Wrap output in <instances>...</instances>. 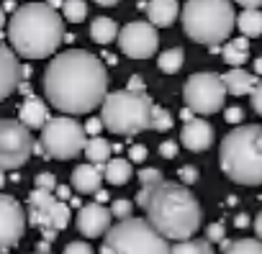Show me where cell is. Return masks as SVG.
<instances>
[{
    "label": "cell",
    "instance_id": "cell-1",
    "mask_svg": "<svg viewBox=\"0 0 262 254\" xmlns=\"http://www.w3.org/2000/svg\"><path fill=\"white\" fill-rule=\"evenodd\" d=\"M44 95L64 116L90 113L108 98V72L95 54L67 49L47 64Z\"/></svg>",
    "mask_w": 262,
    "mask_h": 254
},
{
    "label": "cell",
    "instance_id": "cell-2",
    "mask_svg": "<svg viewBox=\"0 0 262 254\" xmlns=\"http://www.w3.org/2000/svg\"><path fill=\"white\" fill-rule=\"evenodd\" d=\"M64 39V24L49 3H26L8 21V44L18 57H52Z\"/></svg>",
    "mask_w": 262,
    "mask_h": 254
},
{
    "label": "cell",
    "instance_id": "cell-3",
    "mask_svg": "<svg viewBox=\"0 0 262 254\" xmlns=\"http://www.w3.org/2000/svg\"><path fill=\"white\" fill-rule=\"evenodd\" d=\"M147 218L167 239L185 241L201 228V205L188 185L165 180L147 205Z\"/></svg>",
    "mask_w": 262,
    "mask_h": 254
},
{
    "label": "cell",
    "instance_id": "cell-4",
    "mask_svg": "<svg viewBox=\"0 0 262 254\" xmlns=\"http://www.w3.org/2000/svg\"><path fill=\"white\" fill-rule=\"evenodd\" d=\"M224 175L236 185H262V126H236L219 149Z\"/></svg>",
    "mask_w": 262,
    "mask_h": 254
},
{
    "label": "cell",
    "instance_id": "cell-5",
    "mask_svg": "<svg viewBox=\"0 0 262 254\" xmlns=\"http://www.w3.org/2000/svg\"><path fill=\"white\" fill-rule=\"evenodd\" d=\"M180 21L190 41L208 47L226 41L236 29L234 6L229 0H188L180 13Z\"/></svg>",
    "mask_w": 262,
    "mask_h": 254
},
{
    "label": "cell",
    "instance_id": "cell-6",
    "mask_svg": "<svg viewBox=\"0 0 262 254\" xmlns=\"http://www.w3.org/2000/svg\"><path fill=\"white\" fill-rule=\"evenodd\" d=\"M100 254H172V246L149 218H123L105 234Z\"/></svg>",
    "mask_w": 262,
    "mask_h": 254
},
{
    "label": "cell",
    "instance_id": "cell-7",
    "mask_svg": "<svg viewBox=\"0 0 262 254\" xmlns=\"http://www.w3.org/2000/svg\"><path fill=\"white\" fill-rule=\"evenodd\" d=\"M103 108V123L105 129L121 136H131V134H142L144 129H152V100L144 93L137 90H116L108 93Z\"/></svg>",
    "mask_w": 262,
    "mask_h": 254
},
{
    "label": "cell",
    "instance_id": "cell-8",
    "mask_svg": "<svg viewBox=\"0 0 262 254\" xmlns=\"http://www.w3.org/2000/svg\"><path fill=\"white\" fill-rule=\"evenodd\" d=\"M41 147L52 159H75L88 147V131L72 116H57L41 129Z\"/></svg>",
    "mask_w": 262,
    "mask_h": 254
},
{
    "label": "cell",
    "instance_id": "cell-9",
    "mask_svg": "<svg viewBox=\"0 0 262 254\" xmlns=\"http://www.w3.org/2000/svg\"><path fill=\"white\" fill-rule=\"evenodd\" d=\"M36 149L29 126H24L21 121L13 118H3L0 121V170L11 172V170H21L31 152Z\"/></svg>",
    "mask_w": 262,
    "mask_h": 254
},
{
    "label": "cell",
    "instance_id": "cell-10",
    "mask_svg": "<svg viewBox=\"0 0 262 254\" xmlns=\"http://www.w3.org/2000/svg\"><path fill=\"white\" fill-rule=\"evenodd\" d=\"M226 93L229 90H226L224 77H219L213 72H195L188 77V82L183 87V98H185L188 108H193L201 116H211V113L221 110Z\"/></svg>",
    "mask_w": 262,
    "mask_h": 254
},
{
    "label": "cell",
    "instance_id": "cell-11",
    "mask_svg": "<svg viewBox=\"0 0 262 254\" xmlns=\"http://www.w3.org/2000/svg\"><path fill=\"white\" fill-rule=\"evenodd\" d=\"M118 47L126 57L131 59H149L157 47H160V36H157V26L149 21H131L121 29L118 34Z\"/></svg>",
    "mask_w": 262,
    "mask_h": 254
},
{
    "label": "cell",
    "instance_id": "cell-12",
    "mask_svg": "<svg viewBox=\"0 0 262 254\" xmlns=\"http://www.w3.org/2000/svg\"><path fill=\"white\" fill-rule=\"evenodd\" d=\"M0 239H3V251L13 249L16 241L24 239L26 234V213L21 208V203L13 195H3L0 198Z\"/></svg>",
    "mask_w": 262,
    "mask_h": 254
},
{
    "label": "cell",
    "instance_id": "cell-13",
    "mask_svg": "<svg viewBox=\"0 0 262 254\" xmlns=\"http://www.w3.org/2000/svg\"><path fill=\"white\" fill-rule=\"evenodd\" d=\"M111 218H113V211L105 208L103 203H88L77 211V231L88 239H95V236H103L111 231Z\"/></svg>",
    "mask_w": 262,
    "mask_h": 254
},
{
    "label": "cell",
    "instance_id": "cell-14",
    "mask_svg": "<svg viewBox=\"0 0 262 254\" xmlns=\"http://www.w3.org/2000/svg\"><path fill=\"white\" fill-rule=\"evenodd\" d=\"M180 144H185L188 152H206L213 144V126L203 118L188 121L180 131Z\"/></svg>",
    "mask_w": 262,
    "mask_h": 254
},
{
    "label": "cell",
    "instance_id": "cell-15",
    "mask_svg": "<svg viewBox=\"0 0 262 254\" xmlns=\"http://www.w3.org/2000/svg\"><path fill=\"white\" fill-rule=\"evenodd\" d=\"M21 85V64L16 59V52L11 44L0 49V95L8 98Z\"/></svg>",
    "mask_w": 262,
    "mask_h": 254
},
{
    "label": "cell",
    "instance_id": "cell-16",
    "mask_svg": "<svg viewBox=\"0 0 262 254\" xmlns=\"http://www.w3.org/2000/svg\"><path fill=\"white\" fill-rule=\"evenodd\" d=\"M105 172L103 167L88 162V165H77L72 170V188L80 193V195H95L100 190V182H103Z\"/></svg>",
    "mask_w": 262,
    "mask_h": 254
},
{
    "label": "cell",
    "instance_id": "cell-17",
    "mask_svg": "<svg viewBox=\"0 0 262 254\" xmlns=\"http://www.w3.org/2000/svg\"><path fill=\"white\" fill-rule=\"evenodd\" d=\"M180 13L183 11L178 6V0H149V3H147V18L157 29H170L178 21Z\"/></svg>",
    "mask_w": 262,
    "mask_h": 254
},
{
    "label": "cell",
    "instance_id": "cell-18",
    "mask_svg": "<svg viewBox=\"0 0 262 254\" xmlns=\"http://www.w3.org/2000/svg\"><path fill=\"white\" fill-rule=\"evenodd\" d=\"M18 121L29 129H44L49 123V113H47V105L36 98V95H29L24 100V105L18 108Z\"/></svg>",
    "mask_w": 262,
    "mask_h": 254
},
{
    "label": "cell",
    "instance_id": "cell-19",
    "mask_svg": "<svg viewBox=\"0 0 262 254\" xmlns=\"http://www.w3.org/2000/svg\"><path fill=\"white\" fill-rule=\"evenodd\" d=\"M54 203H57L54 193H49V190H39V188H36V190L29 195V216H31V223L39 226V228H44L47 216H49V211H52Z\"/></svg>",
    "mask_w": 262,
    "mask_h": 254
},
{
    "label": "cell",
    "instance_id": "cell-20",
    "mask_svg": "<svg viewBox=\"0 0 262 254\" xmlns=\"http://www.w3.org/2000/svg\"><path fill=\"white\" fill-rule=\"evenodd\" d=\"M224 82H226V90L231 93V95H252L254 93V87L259 85L257 82V75H252V72H247V70H242V67H231L226 75H224Z\"/></svg>",
    "mask_w": 262,
    "mask_h": 254
},
{
    "label": "cell",
    "instance_id": "cell-21",
    "mask_svg": "<svg viewBox=\"0 0 262 254\" xmlns=\"http://www.w3.org/2000/svg\"><path fill=\"white\" fill-rule=\"evenodd\" d=\"M105 180L111 185H126L131 180V175H134V162L131 159H123V157H116L105 165Z\"/></svg>",
    "mask_w": 262,
    "mask_h": 254
},
{
    "label": "cell",
    "instance_id": "cell-22",
    "mask_svg": "<svg viewBox=\"0 0 262 254\" xmlns=\"http://www.w3.org/2000/svg\"><path fill=\"white\" fill-rule=\"evenodd\" d=\"M118 34H121V29L116 26V21H113V18L100 16V18H95V21L90 24V36H93V41H95V44H100V47H105V44L116 41V39H118Z\"/></svg>",
    "mask_w": 262,
    "mask_h": 254
},
{
    "label": "cell",
    "instance_id": "cell-23",
    "mask_svg": "<svg viewBox=\"0 0 262 254\" xmlns=\"http://www.w3.org/2000/svg\"><path fill=\"white\" fill-rule=\"evenodd\" d=\"M236 29L242 31V36L254 39L262 34V11L259 8H244L236 16Z\"/></svg>",
    "mask_w": 262,
    "mask_h": 254
},
{
    "label": "cell",
    "instance_id": "cell-24",
    "mask_svg": "<svg viewBox=\"0 0 262 254\" xmlns=\"http://www.w3.org/2000/svg\"><path fill=\"white\" fill-rule=\"evenodd\" d=\"M247 54H249V41H247V36L231 39V41H226V47L221 49L224 62L231 64V67H242V64L247 62Z\"/></svg>",
    "mask_w": 262,
    "mask_h": 254
},
{
    "label": "cell",
    "instance_id": "cell-25",
    "mask_svg": "<svg viewBox=\"0 0 262 254\" xmlns=\"http://www.w3.org/2000/svg\"><path fill=\"white\" fill-rule=\"evenodd\" d=\"M111 152H113V144L105 142L103 136H93V139H88V147H85V157H88V162L103 167V165L111 162Z\"/></svg>",
    "mask_w": 262,
    "mask_h": 254
},
{
    "label": "cell",
    "instance_id": "cell-26",
    "mask_svg": "<svg viewBox=\"0 0 262 254\" xmlns=\"http://www.w3.org/2000/svg\"><path fill=\"white\" fill-rule=\"evenodd\" d=\"M224 254H262V239H236V241H221Z\"/></svg>",
    "mask_w": 262,
    "mask_h": 254
},
{
    "label": "cell",
    "instance_id": "cell-27",
    "mask_svg": "<svg viewBox=\"0 0 262 254\" xmlns=\"http://www.w3.org/2000/svg\"><path fill=\"white\" fill-rule=\"evenodd\" d=\"M183 62H185V54H183V49L175 47V49H167V52L160 54L157 67H160V72H165V75H175V72H180Z\"/></svg>",
    "mask_w": 262,
    "mask_h": 254
},
{
    "label": "cell",
    "instance_id": "cell-28",
    "mask_svg": "<svg viewBox=\"0 0 262 254\" xmlns=\"http://www.w3.org/2000/svg\"><path fill=\"white\" fill-rule=\"evenodd\" d=\"M172 254H213V241L208 239H185L172 246Z\"/></svg>",
    "mask_w": 262,
    "mask_h": 254
},
{
    "label": "cell",
    "instance_id": "cell-29",
    "mask_svg": "<svg viewBox=\"0 0 262 254\" xmlns=\"http://www.w3.org/2000/svg\"><path fill=\"white\" fill-rule=\"evenodd\" d=\"M62 13H64V18H67V21L80 24V21L88 16V3H85V0H64Z\"/></svg>",
    "mask_w": 262,
    "mask_h": 254
},
{
    "label": "cell",
    "instance_id": "cell-30",
    "mask_svg": "<svg viewBox=\"0 0 262 254\" xmlns=\"http://www.w3.org/2000/svg\"><path fill=\"white\" fill-rule=\"evenodd\" d=\"M152 129L155 131H170L172 129V116L165 108L155 105V110H152Z\"/></svg>",
    "mask_w": 262,
    "mask_h": 254
},
{
    "label": "cell",
    "instance_id": "cell-31",
    "mask_svg": "<svg viewBox=\"0 0 262 254\" xmlns=\"http://www.w3.org/2000/svg\"><path fill=\"white\" fill-rule=\"evenodd\" d=\"M34 185L39 188V190H49V193H57V177L52 175V172H41V175H36V180H34Z\"/></svg>",
    "mask_w": 262,
    "mask_h": 254
},
{
    "label": "cell",
    "instance_id": "cell-32",
    "mask_svg": "<svg viewBox=\"0 0 262 254\" xmlns=\"http://www.w3.org/2000/svg\"><path fill=\"white\" fill-rule=\"evenodd\" d=\"M131 205L126 198H118V200H113V205H111V211H113V216L118 218V221H123V218H131Z\"/></svg>",
    "mask_w": 262,
    "mask_h": 254
},
{
    "label": "cell",
    "instance_id": "cell-33",
    "mask_svg": "<svg viewBox=\"0 0 262 254\" xmlns=\"http://www.w3.org/2000/svg\"><path fill=\"white\" fill-rule=\"evenodd\" d=\"M139 182H142V185H160V182H165V180H162L160 170L147 167V170H142V172H139Z\"/></svg>",
    "mask_w": 262,
    "mask_h": 254
},
{
    "label": "cell",
    "instance_id": "cell-34",
    "mask_svg": "<svg viewBox=\"0 0 262 254\" xmlns=\"http://www.w3.org/2000/svg\"><path fill=\"white\" fill-rule=\"evenodd\" d=\"M206 239L213 241V244H216V241L221 244V241L226 239V226H224V223H211V226H206Z\"/></svg>",
    "mask_w": 262,
    "mask_h": 254
},
{
    "label": "cell",
    "instance_id": "cell-35",
    "mask_svg": "<svg viewBox=\"0 0 262 254\" xmlns=\"http://www.w3.org/2000/svg\"><path fill=\"white\" fill-rule=\"evenodd\" d=\"M178 175H180V182H183V185H195V180H198V170H195V167H190V165L180 167V170H178Z\"/></svg>",
    "mask_w": 262,
    "mask_h": 254
},
{
    "label": "cell",
    "instance_id": "cell-36",
    "mask_svg": "<svg viewBox=\"0 0 262 254\" xmlns=\"http://www.w3.org/2000/svg\"><path fill=\"white\" fill-rule=\"evenodd\" d=\"M64 254H93V246L85 241H70L64 246Z\"/></svg>",
    "mask_w": 262,
    "mask_h": 254
},
{
    "label": "cell",
    "instance_id": "cell-37",
    "mask_svg": "<svg viewBox=\"0 0 262 254\" xmlns=\"http://www.w3.org/2000/svg\"><path fill=\"white\" fill-rule=\"evenodd\" d=\"M128 159L134 162V165L144 162L147 159V147L144 144H134V147H131V152H128Z\"/></svg>",
    "mask_w": 262,
    "mask_h": 254
},
{
    "label": "cell",
    "instance_id": "cell-38",
    "mask_svg": "<svg viewBox=\"0 0 262 254\" xmlns=\"http://www.w3.org/2000/svg\"><path fill=\"white\" fill-rule=\"evenodd\" d=\"M160 157L175 159V157H178V142H162V144H160Z\"/></svg>",
    "mask_w": 262,
    "mask_h": 254
},
{
    "label": "cell",
    "instance_id": "cell-39",
    "mask_svg": "<svg viewBox=\"0 0 262 254\" xmlns=\"http://www.w3.org/2000/svg\"><path fill=\"white\" fill-rule=\"evenodd\" d=\"M103 126H105V123H103V118H90V121L85 123V131H88V134H93V136H98Z\"/></svg>",
    "mask_w": 262,
    "mask_h": 254
},
{
    "label": "cell",
    "instance_id": "cell-40",
    "mask_svg": "<svg viewBox=\"0 0 262 254\" xmlns=\"http://www.w3.org/2000/svg\"><path fill=\"white\" fill-rule=\"evenodd\" d=\"M226 123H242V118H244V113H242V108H226Z\"/></svg>",
    "mask_w": 262,
    "mask_h": 254
},
{
    "label": "cell",
    "instance_id": "cell-41",
    "mask_svg": "<svg viewBox=\"0 0 262 254\" xmlns=\"http://www.w3.org/2000/svg\"><path fill=\"white\" fill-rule=\"evenodd\" d=\"M252 105H254V110L262 116V82L254 87V93H252Z\"/></svg>",
    "mask_w": 262,
    "mask_h": 254
},
{
    "label": "cell",
    "instance_id": "cell-42",
    "mask_svg": "<svg viewBox=\"0 0 262 254\" xmlns=\"http://www.w3.org/2000/svg\"><path fill=\"white\" fill-rule=\"evenodd\" d=\"M128 90L144 93V85H142V77H139V75H134V77H131V82H128Z\"/></svg>",
    "mask_w": 262,
    "mask_h": 254
},
{
    "label": "cell",
    "instance_id": "cell-43",
    "mask_svg": "<svg viewBox=\"0 0 262 254\" xmlns=\"http://www.w3.org/2000/svg\"><path fill=\"white\" fill-rule=\"evenodd\" d=\"M252 228H254V234H257V239H262V211L257 213V218H254V223H252Z\"/></svg>",
    "mask_w": 262,
    "mask_h": 254
},
{
    "label": "cell",
    "instance_id": "cell-44",
    "mask_svg": "<svg viewBox=\"0 0 262 254\" xmlns=\"http://www.w3.org/2000/svg\"><path fill=\"white\" fill-rule=\"evenodd\" d=\"M242 8H262V0H236Z\"/></svg>",
    "mask_w": 262,
    "mask_h": 254
},
{
    "label": "cell",
    "instance_id": "cell-45",
    "mask_svg": "<svg viewBox=\"0 0 262 254\" xmlns=\"http://www.w3.org/2000/svg\"><path fill=\"white\" fill-rule=\"evenodd\" d=\"M247 223H249V218H247L244 213H239V216L234 218V226H236V228H247Z\"/></svg>",
    "mask_w": 262,
    "mask_h": 254
},
{
    "label": "cell",
    "instance_id": "cell-46",
    "mask_svg": "<svg viewBox=\"0 0 262 254\" xmlns=\"http://www.w3.org/2000/svg\"><path fill=\"white\" fill-rule=\"evenodd\" d=\"M36 251H41V254H52V246H49V241L44 239V241H39L36 244Z\"/></svg>",
    "mask_w": 262,
    "mask_h": 254
},
{
    "label": "cell",
    "instance_id": "cell-47",
    "mask_svg": "<svg viewBox=\"0 0 262 254\" xmlns=\"http://www.w3.org/2000/svg\"><path fill=\"white\" fill-rule=\"evenodd\" d=\"M57 198H59V200H67V198H70V190H67L64 185H59V188H57Z\"/></svg>",
    "mask_w": 262,
    "mask_h": 254
},
{
    "label": "cell",
    "instance_id": "cell-48",
    "mask_svg": "<svg viewBox=\"0 0 262 254\" xmlns=\"http://www.w3.org/2000/svg\"><path fill=\"white\" fill-rule=\"evenodd\" d=\"M95 3H98V6H105V8H111V6H116V3H118V0H95Z\"/></svg>",
    "mask_w": 262,
    "mask_h": 254
},
{
    "label": "cell",
    "instance_id": "cell-49",
    "mask_svg": "<svg viewBox=\"0 0 262 254\" xmlns=\"http://www.w3.org/2000/svg\"><path fill=\"white\" fill-rule=\"evenodd\" d=\"M254 75H262V57L254 59Z\"/></svg>",
    "mask_w": 262,
    "mask_h": 254
},
{
    "label": "cell",
    "instance_id": "cell-50",
    "mask_svg": "<svg viewBox=\"0 0 262 254\" xmlns=\"http://www.w3.org/2000/svg\"><path fill=\"white\" fill-rule=\"evenodd\" d=\"M95 195H98V203H105L108 200V193H103V190H98Z\"/></svg>",
    "mask_w": 262,
    "mask_h": 254
},
{
    "label": "cell",
    "instance_id": "cell-51",
    "mask_svg": "<svg viewBox=\"0 0 262 254\" xmlns=\"http://www.w3.org/2000/svg\"><path fill=\"white\" fill-rule=\"evenodd\" d=\"M49 6H52V8H62L64 3H62V0H49Z\"/></svg>",
    "mask_w": 262,
    "mask_h": 254
},
{
    "label": "cell",
    "instance_id": "cell-52",
    "mask_svg": "<svg viewBox=\"0 0 262 254\" xmlns=\"http://www.w3.org/2000/svg\"><path fill=\"white\" fill-rule=\"evenodd\" d=\"M34 254H41V251H34Z\"/></svg>",
    "mask_w": 262,
    "mask_h": 254
}]
</instances>
